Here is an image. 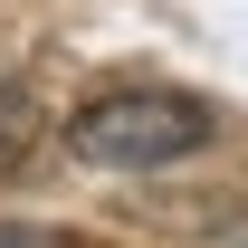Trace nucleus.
<instances>
[{
    "instance_id": "1",
    "label": "nucleus",
    "mask_w": 248,
    "mask_h": 248,
    "mask_svg": "<svg viewBox=\"0 0 248 248\" xmlns=\"http://www.w3.org/2000/svg\"><path fill=\"white\" fill-rule=\"evenodd\" d=\"M210 143V105L201 95H172V86H124V95H95L77 105L67 124V153L86 172H162Z\"/></svg>"
},
{
    "instance_id": "4",
    "label": "nucleus",
    "mask_w": 248,
    "mask_h": 248,
    "mask_svg": "<svg viewBox=\"0 0 248 248\" xmlns=\"http://www.w3.org/2000/svg\"><path fill=\"white\" fill-rule=\"evenodd\" d=\"M0 248H86L77 229H0Z\"/></svg>"
},
{
    "instance_id": "2",
    "label": "nucleus",
    "mask_w": 248,
    "mask_h": 248,
    "mask_svg": "<svg viewBox=\"0 0 248 248\" xmlns=\"http://www.w3.org/2000/svg\"><path fill=\"white\" fill-rule=\"evenodd\" d=\"M38 143H48V105H38V86L0 77V182H10V172H29Z\"/></svg>"
},
{
    "instance_id": "3",
    "label": "nucleus",
    "mask_w": 248,
    "mask_h": 248,
    "mask_svg": "<svg viewBox=\"0 0 248 248\" xmlns=\"http://www.w3.org/2000/svg\"><path fill=\"white\" fill-rule=\"evenodd\" d=\"M182 229H201V239H219V248H248V191H239V201H201V210H182Z\"/></svg>"
}]
</instances>
